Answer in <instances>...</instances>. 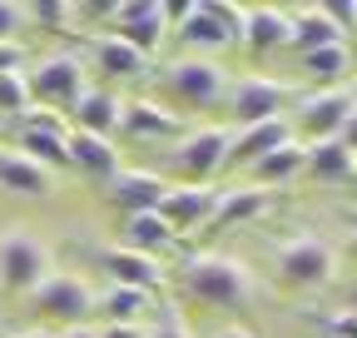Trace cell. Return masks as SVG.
Returning <instances> with one entry per match:
<instances>
[{
	"label": "cell",
	"instance_id": "cell-14",
	"mask_svg": "<svg viewBox=\"0 0 357 338\" xmlns=\"http://www.w3.org/2000/svg\"><path fill=\"white\" fill-rule=\"evenodd\" d=\"M105 194L129 214H159V199L169 194V179H159L154 169H119V175L105 184Z\"/></svg>",
	"mask_w": 357,
	"mask_h": 338
},
{
	"label": "cell",
	"instance_id": "cell-9",
	"mask_svg": "<svg viewBox=\"0 0 357 338\" xmlns=\"http://www.w3.org/2000/svg\"><path fill=\"white\" fill-rule=\"evenodd\" d=\"M169 30H174V6H154V0H124V6H114V35L129 40L144 55H154L164 45Z\"/></svg>",
	"mask_w": 357,
	"mask_h": 338
},
{
	"label": "cell",
	"instance_id": "cell-36",
	"mask_svg": "<svg viewBox=\"0 0 357 338\" xmlns=\"http://www.w3.org/2000/svg\"><path fill=\"white\" fill-rule=\"evenodd\" d=\"M328 338H357V309H342V314L328 323Z\"/></svg>",
	"mask_w": 357,
	"mask_h": 338
},
{
	"label": "cell",
	"instance_id": "cell-8",
	"mask_svg": "<svg viewBox=\"0 0 357 338\" xmlns=\"http://www.w3.org/2000/svg\"><path fill=\"white\" fill-rule=\"evenodd\" d=\"M45 274H50V249H45L30 229H10L0 239V284L10 293H30Z\"/></svg>",
	"mask_w": 357,
	"mask_h": 338
},
{
	"label": "cell",
	"instance_id": "cell-19",
	"mask_svg": "<svg viewBox=\"0 0 357 338\" xmlns=\"http://www.w3.org/2000/svg\"><path fill=\"white\" fill-rule=\"evenodd\" d=\"M293 40V10L278 6H248L243 10V45L253 55H273Z\"/></svg>",
	"mask_w": 357,
	"mask_h": 338
},
{
	"label": "cell",
	"instance_id": "cell-10",
	"mask_svg": "<svg viewBox=\"0 0 357 338\" xmlns=\"http://www.w3.org/2000/svg\"><path fill=\"white\" fill-rule=\"evenodd\" d=\"M293 105H298V124H303L312 140H337L342 124H347V115L357 110V90H352V84H337V90H312V95H303Z\"/></svg>",
	"mask_w": 357,
	"mask_h": 338
},
{
	"label": "cell",
	"instance_id": "cell-35",
	"mask_svg": "<svg viewBox=\"0 0 357 338\" xmlns=\"http://www.w3.org/2000/svg\"><path fill=\"white\" fill-rule=\"evenodd\" d=\"M25 65H30V55H25L20 40H0V75H15Z\"/></svg>",
	"mask_w": 357,
	"mask_h": 338
},
{
	"label": "cell",
	"instance_id": "cell-39",
	"mask_svg": "<svg viewBox=\"0 0 357 338\" xmlns=\"http://www.w3.org/2000/svg\"><path fill=\"white\" fill-rule=\"evenodd\" d=\"M337 140H342V145H347V154L357 159V110L347 115V124H342V135H337Z\"/></svg>",
	"mask_w": 357,
	"mask_h": 338
},
{
	"label": "cell",
	"instance_id": "cell-5",
	"mask_svg": "<svg viewBox=\"0 0 357 338\" xmlns=\"http://www.w3.org/2000/svg\"><path fill=\"white\" fill-rule=\"evenodd\" d=\"M30 309L35 314H45V318H60L65 328H75V323H84L89 314H95V288H89L79 274H60V269H50L30 293Z\"/></svg>",
	"mask_w": 357,
	"mask_h": 338
},
{
	"label": "cell",
	"instance_id": "cell-31",
	"mask_svg": "<svg viewBox=\"0 0 357 338\" xmlns=\"http://www.w3.org/2000/svg\"><path fill=\"white\" fill-rule=\"evenodd\" d=\"M15 130H35V135H70V119H65V115H55V110L30 105L25 115H15Z\"/></svg>",
	"mask_w": 357,
	"mask_h": 338
},
{
	"label": "cell",
	"instance_id": "cell-11",
	"mask_svg": "<svg viewBox=\"0 0 357 338\" xmlns=\"http://www.w3.org/2000/svg\"><path fill=\"white\" fill-rule=\"evenodd\" d=\"M218 184H169V194L159 199V219L174 229V239L178 234H189V229H208V219H213V209H218Z\"/></svg>",
	"mask_w": 357,
	"mask_h": 338
},
{
	"label": "cell",
	"instance_id": "cell-41",
	"mask_svg": "<svg viewBox=\"0 0 357 338\" xmlns=\"http://www.w3.org/2000/svg\"><path fill=\"white\" fill-rule=\"evenodd\" d=\"M213 338H258V333H248V328H238V323H229V328H218Z\"/></svg>",
	"mask_w": 357,
	"mask_h": 338
},
{
	"label": "cell",
	"instance_id": "cell-27",
	"mask_svg": "<svg viewBox=\"0 0 357 338\" xmlns=\"http://www.w3.org/2000/svg\"><path fill=\"white\" fill-rule=\"evenodd\" d=\"M248 175L268 189V184H288V179H298L303 175V140H288V145H278L273 154H263Z\"/></svg>",
	"mask_w": 357,
	"mask_h": 338
},
{
	"label": "cell",
	"instance_id": "cell-43",
	"mask_svg": "<svg viewBox=\"0 0 357 338\" xmlns=\"http://www.w3.org/2000/svg\"><path fill=\"white\" fill-rule=\"evenodd\" d=\"M352 25H357V6H352Z\"/></svg>",
	"mask_w": 357,
	"mask_h": 338
},
{
	"label": "cell",
	"instance_id": "cell-25",
	"mask_svg": "<svg viewBox=\"0 0 357 338\" xmlns=\"http://www.w3.org/2000/svg\"><path fill=\"white\" fill-rule=\"evenodd\" d=\"M119 249H134V254L159 259L164 249H174V229H169L159 214H129L124 229H119Z\"/></svg>",
	"mask_w": 357,
	"mask_h": 338
},
{
	"label": "cell",
	"instance_id": "cell-12",
	"mask_svg": "<svg viewBox=\"0 0 357 338\" xmlns=\"http://www.w3.org/2000/svg\"><path fill=\"white\" fill-rule=\"evenodd\" d=\"M119 135L129 140H184V119H178V110L159 105V100H124L119 105Z\"/></svg>",
	"mask_w": 357,
	"mask_h": 338
},
{
	"label": "cell",
	"instance_id": "cell-26",
	"mask_svg": "<svg viewBox=\"0 0 357 338\" xmlns=\"http://www.w3.org/2000/svg\"><path fill=\"white\" fill-rule=\"evenodd\" d=\"M303 70L312 75L318 90H337V84H347V75H352V50L347 45H323V50L303 55Z\"/></svg>",
	"mask_w": 357,
	"mask_h": 338
},
{
	"label": "cell",
	"instance_id": "cell-32",
	"mask_svg": "<svg viewBox=\"0 0 357 338\" xmlns=\"http://www.w3.org/2000/svg\"><path fill=\"white\" fill-rule=\"evenodd\" d=\"M208 10L218 15V25L229 30V40H234V45H243V10H248V6H229V0H208Z\"/></svg>",
	"mask_w": 357,
	"mask_h": 338
},
{
	"label": "cell",
	"instance_id": "cell-2",
	"mask_svg": "<svg viewBox=\"0 0 357 338\" xmlns=\"http://www.w3.org/2000/svg\"><path fill=\"white\" fill-rule=\"evenodd\" d=\"M84 60L70 55V50H55V55H40L35 70H25V84H30V105L40 110H55V115H70V105L89 90L84 80Z\"/></svg>",
	"mask_w": 357,
	"mask_h": 338
},
{
	"label": "cell",
	"instance_id": "cell-3",
	"mask_svg": "<svg viewBox=\"0 0 357 338\" xmlns=\"http://www.w3.org/2000/svg\"><path fill=\"white\" fill-rule=\"evenodd\" d=\"M159 80H164V90L189 110H213L229 95V70L218 60H208V55H178V60L164 65Z\"/></svg>",
	"mask_w": 357,
	"mask_h": 338
},
{
	"label": "cell",
	"instance_id": "cell-29",
	"mask_svg": "<svg viewBox=\"0 0 357 338\" xmlns=\"http://www.w3.org/2000/svg\"><path fill=\"white\" fill-rule=\"evenodd\" d=\"M20 154H30L35 164H45L55 175V169H70V154H65V135H35V130H20L15 140Z\"/></svg>",
	"mask_w": 357,
	"mask_h": 338
},
{
	"label": "cell",
	"instance_id": "cell-23",
	"mask_svg": "<svg viewBox=\"0 0 357 338\" xmlns=\"http://www.w3.org/2000/svg\"><path fill=\"white\" fill-rule=\"evenodd\" d=\"M288 45L298 55H312L323 45H347V35L337 30V20L323 6H303V10H293V40H288Z\"/></svg>",
	"mask_w": 357,
	"mask_h": 338
},
{
	"label": "cell",
	"instance_id": "cell-28",
	"mask_svg": "<svg viewBox=\"0 0 357 338\" xmlns=\"http://www.w3.org/2000/svg\"><path fill=\"white\" fill-rule=\"evenodd\" d=\"M95 309H100L109 323H139V318H144V309H149V293L109 284L105 293H95Z\"/></svg>",
	"mask_w": 357,
	"mask_h": 338
},
{
	"label": "cell",
	"instance_id": "cell-34",
	"mask_svg": "<svg viewBox=\"0 0 357 338\" xmlns=\"http://www.w3.org/2000/svg\"><path fill=\"white\" fill-rule=\"evenodd\" d=\"M30 15H35L40 25H50V30H60V35H65V25H70L79 10H75V6H35Z\"/></svg>",
	"mask_w": 357,
	"mask_h": 338
},
{
	"label": "cell",
	"instance_id": "cell-37",
	"mask_svg": "<svg viewBox=\"0 0 357 338\" xmlns=\"http://www.w3.org/2000/svg\"><path fill=\"white\" fill-rule=\"evenodd\" d=\"M149 338H194V333L184 328V318H178V314H164V318H159V328H154Z\"/></svg>",
	"mask_w": 357,
	"mask_h": 338
},
{
	"label": "cell",
	"instance_id": "cell-40",
	"mask_svg": "<svg viewBox=\"0 0 357 338\" xmlns=\"http://www.w3.org/2000/svg\"><path fill=\"white\" fill-rule=\"evenodd\" d=\"M60 338H100V328H89V323H75V328H65Z\"/></svg>",
	"mask_w": 357,
	"mask_h": 338
},
{
	"label": "cell",
	"instance_id": "cell-21",
	"mask_svg": "<svg viewBox=\"0 0 357 338\" xmlns=\"http://www.w3.org/2000/svg\"><path fill=\"white\" fill-rule=\"evenodd\" d=\"M100 269H105L119 288H139V293H149V288L164 284L159 259H149V254H134V249H119V244L100 254Z\"/></svg>",
	"mask_w": 357,
	"mask_h": 338
},
{
	"label": "cell",
	"instance_id": "cell-6",
	"mask_svg": "<svg viewBox=\"0 0 357 338\" xmlns=\"http://www.w3.org/2000/svg\"><path fill=\"white\" fill-rule=\"evenodd\" d=\"M229 140L234 130L223 124H204V130H184V140L174 145V169L184 175V184H213V175L229 164Z\"/></svg>",
	"mask_w": 357,
	"mask_h": 338
},
{
	"label": "cell",
	"instance_id": "cell-22",
	"mask_svg": "<svg viewBox=\"0 0 357 338\" xmlns=\"http://www.w3.org/2000/svg\"><path fill=\"white\" fill-rule=\"evenodd\" d=\"M303 175H307V179L342 184V179L357 175V159L347 154L342 140H307V145H303Z\"/></svg>",
	"mask_w": 357,
	"mask_h": 338
},
{
	"label": "cell",
	"instance_id": "cell-7",
	"mask_svg": "<svg viewBox=\"0 0 357 338\" xmlns=\"http://www.w3.org/2000/svg\"><path fill=\"white\" fill-rule=\"evenodd\" d=\"M229 110H234V119H238V130L243 124H263V119H283V105H293L298 95H293V84H283V80H268V75H238V80H229Z\"/></svg>",
	"mask_w": 357,
	"mask_h": 338
},
{
	"label": "cell",
	"instance_id": "cell-38",
	"mask_svg": "<svg viewBox=\"0 0 357 338\" xmlns=\"http://www.w3.org/2000/svg\"><path fill=\"white\" fill-rule=\"evenodd\" d=\"M100 338H149V328L144 323H109V328H100Z\"/></svg>",
	"mask_w": 357,
	"mask_h": 338
},
{
	"label": "cell",
	"instance_id": "cell-16",
	"mask_svg": "<svg viewBox=\"0 0 357 338\" xmlns=\"http://www.w3.org/2000/svg\"><path fill=\"white\" fill-rule=\"evenodd\" d=\"M89 70H100L105 80H139L149 70V55L134 50L129 40H119L114 30H105L89 40Z\"/></svg>",
	"mask_w": 357,
	"mask_h": 338
},
{
	"label": "cell",
	"instance_id": "cell-42",
	"mask_svg": "<svg viewBox=\"0 0 357 338\" xmlns=\"http://www.w3.org/2000/svg\"><path fill=\"white\" fill-rule=\"evenodd\" d=\"M15 338H60V333H50V328H25V333H15Z\"/></svg>",
	"mask_w": 357,
	"mask_h": 338
},
{
	"label": "cell",
	"instance_id": "cell-4",
	"mask_svg": "<svg viewBox=\"0 0 357 338\" xmlns=\"http://www.w3.org/2000/svg\"><path fill=\"white\" fill-rule=\"evenodd\" d=\"M273 274H278L283 288H328L333 274H337V254H333L328 239L303 234V239H288L273 254Z\"/></svg>",
	"mask_w": 357,
	"mask_h": 338
},
{
	"label": "cell",
	"instance_id": "cell-1",
	"mask_svg": "<svg viewBox=\"0 0 357 338\" xmlns=\"http://www.w3.org/2000/svg\"><path fill=\"white\" fill-rule=\"evenodd\" d=\"M184 288H189V299H199L208 309H248L253 304V269L238 254L204 249L184 264Z\"/></svg>",
	"mask_w": 357,
	"mask_h": 338
},
{
	"label": "cell",
	"instance_id": "cell-17",
	"mask_svg": "<svg viewBox=\"0 0 357 338\" xmlns=\"http://www.w3.org/2000/svg\"><path fill=\"white\" fill-rule=\"evenodd\" d=\"M65 154H70V169H79V175L100 179V184H109V179L119 175V149H114V140H105V135L70 130V135H65Z\"/></svg>",
	"mask_w": 357,
	"mask_h": 338
},
{
	"label": "cell",
	"instance_id": "cell-15",
	"mask_svg": "<svg viewBox=\"0 0 357 338\" xmlns=\"http://www.w3.org/2000/svg\"><path fill=\"white\" fill-rule=\"evenodd\" d=\"M293 130H288V119H263V124H243V130H234L229 140V164L223 169H253L263 154H273L278 145H288Z\"/></svg>",
	"mask_w": 357,
	"mask_h": 338
},
{
	"label": "cell",
	"instance_id": "cell-30",
	"mask_svg": "<svg viewBox=\"0 0 357 338\" xmlns=\"http://www.w3.org/2000/svg\"><path fill=\"white\" fill-rule=\"evenodd\" d=\"M30 110V84H25V70L15 75H0V119H15Z\"/></svg>",
	"mask_w": 357,
	"mask_h": 338
},
{
	"label": "cell",
	"instance_id": "cell-13",
	"mask_svg": "<svg viewBox=\"0 0 357 338\" xmlns=\"http://www.w3.org/2000/svg\"><path fill=\"white\" fill-rule=\"evenodd\" d=\"M174 35H178V45H184L189 55H208V60L234 45L229 30L218 25V15L208 10V0L204 6H174Z\"/></svg>",
	"mask_w": 357,
	"mask_h": 338
},
{
	"label": "cell",
	"instance_id": "cell-18",
	"mask_svg": "<svg viewBox=\"0 0 357 338\" xmlns=\"http://www.w3.org/2000/svg\"><path fill=\"white\" fill-rule=\"evenodd\" d=\"M119 95L114 90H105V84H89V90L70 105V130H84V135H105V140H114V130H119Z\"/></svg>",
	"mask_w": 357,
	"mask_h": 338
},
{
	"label": "cell",
	"instance_id": "cell-24",
	"mask_svg": "<svg viewBox=\"0 0 357 338\" xmlns=\"http://www.w3.org/2000/svg\"><path fill=\"white\" fill-rule=\"evenodd\" d=\"M268 189H223L218 194V209H213V219H208V229L218 234V229H234V224H248V219H258V214H268Z\"/></svg>",
	"mask_w": 357,
	"mask_h": 338
},
{
	"label": "cell",
	"instance_id": "cell-20",
	"mask_svg": "<svg viewBox=\"0 0 357 338\" xmlns=\"http://www.w3.org/2000/svg\"><path fill=\"white\" fill-rule=\"evenodd\" d=\"M0 189L25 194V199H50L55 194V175L10 145V149H0Z\"/></svg>",
	"mask_w": 357,
	"mask_h": 338
},
{
	"label": "cell",
	"instance_id": "cell-33",
	"mask_svg": "<svg viewBox=\"0 0 357 338\" xmlns=\"http://www.w3.org/2000/svg\"><path fill=\"white\" fill-rule=\"evenodd\" d=\"M25 6H15V0H0V40H15L20 35V25H25Z\"/></svg>",
	"mask_w": 357,
	"mask_h": 338
}]
</instances>
